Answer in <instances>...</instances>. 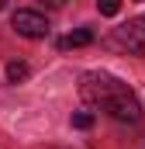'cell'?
Returning a JSON list of instances; mask_svg holds the SVG:
<instances>
[{
    "label": "cell",
    "instance_id": "obj_5",
    "mask_svg": "<svg viewBox=\"0 0 145 149\" xmlns=\"http://www.w3.org/2000/svg\"><path fill=\"white\" fill-rule=\"evenodd\" d=\"M90 42H93V31H90V28H76V31H69L59 45H62V49H83V45H90Z\"/></svg>",
    "mask_w": 145,
    "mask_h": 149
},
{
    "label": "cell",
    "instance_id": "obj_8",
    "mask_svg": "<svg viewBox=\"0 0 145 149\" xmlns=\"http://www.w3.org/2000/svg\"><path fill=\"white\" fill-rule=\"evenodd\" d=\"M97 7H100V14H107V17H114V14L121 10V3H117V0H104V3H97Z\"/></svg>",
    "mask_w": 145,
    "mask_h": 149
},
{
    "label": "cell",
    "instance_id": "obj_1",
    "mask_svg": "<svg viewBox=\"0 0 145 149\" xmlns=\"http://www.w3.org/2000/svg\"><path fill=\"white\" fill-rule=\"evenodd\" d=\"M121 94H128V83H121L117 76H110V73H83V80H79V97L86 104L107 108L110 101H117Z\"/></svg>",
    "mask_w": 145,
    "mask_h": 149
},
{
    "label": "cell",
    "instance_id": "obj_4",
    "mask_svg": "<svg viewBox=\"0 0 145 149\" xmlns=\"http://www.w3.org/2000/svg\"><path fill=\"white\" fill-rule=\"evenodd\" d=\"M104 111H107L110 118H117V121H138V118H142V104H138V97L128 90V94H121L117 101H110Z\"/></svg>",
    "mask_w": 145,
    "mask_h": 149
},
{
    "label": "cell",
    "instance_id": "obj_9",
    "mask_svg": "<svg viewBox=\"0 0 145 149\" xmlns=\"http://www.w3.org/2000/svg\"><path fill=\"white\" fill-rule=\"evenodd\" d=\"M0 10H3V0H0Z\"/></svg>",
    "mask_w": 145,
    "mask_h": 149
},
{
    "label": "cell",
    "instance_id": "obj_3",
    "mask_svg": "<svg viewBox=\"0 0 145 149\" xmlns=\"http://www.w3.org/2000/svg\"><path fill=\"white\" fill-rule=\"evenodd\" d=\"M114 45L124 52H145V17H135V21L114 28Z\"/></svg>",
    "mask_w": 145,
    "mask_h": 149
},
{
    "label": "cell",
    "instance_id": "obj_7",
    "mask_svg": "<svg viewBox=\"0 0 145 149\" xmlns=\"http://www.w3.org/2000/svg\"><path fill=\"white\" fill-rule=\"evenodd\" d=\"M72 128H79V132L93 128V114H90V111H76V114H72Z\"/></svg>",
    "mask_w": 145,
    "mask_h": 149
},
{
    "label": "cell",
    "instance_id": "obj_2",
    "mask_svg": "<svg viewBox=\"0 0 145 149\" xmlns=\"http://www.w3.org/2000/svg\"><path fill=\"white\" fill-rule=\"evenodd\" d=\"M10 28H14L17 35H24V38H45V35H48L45 14H38V10H31V7L14 10V14H10Z\"/></svg>",
    "mask_w": 145,
    "mask_h": 149
},
{
    "label": "cell",
    "instance_id": "obj_6",
    "mask_svg": "<svg viewBox=\"0 0 145 149\" xmlns=\"http://www.w3.org/2000/svg\"><path fill=\"white\" fill-rule=\"evenodd\" d=\"M7 80H10V83H21V80H28V63H21V59H10V63H7Z\"/></svg>",
    "mask_w": 145,
    "mask_h": 149
}]
</instances>
